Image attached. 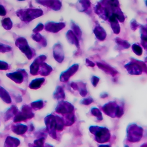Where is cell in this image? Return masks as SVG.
<instances>
[{
    "label": "cell",
    "mask_w": 147,
    "mask_h": 147,
    "mask_svg": "<svg viewBox=\"0 0 147 147\" xmlns=\"http://www.w3.org/2000/svg\"><path fill=\"white\" fill-rule=\"evenodd\" d=\"M18 110L17 109V108L14 106H12L7 111L6 113V119H9V118L12 117L13 116L15 115L16 113H17Z\"/></svg>",
    "instance_id": "7"
},
{
    "label": "cell",
    "mask_w": 147,
    "mask_h": 147,
    "mask_svg": "<svg viewBox=\"0 0 147 147\" xmlns=\"http://www.w3.org/2000/svg\"><path fill=\"white\" fill-rule=\"evenodd\" d=\"M45 122L47 125V130L52 137L55 138V129H56L55 117L52 115L48 116L45 118Z\"/></svg>",
    "instance_id": "1"
},
{
    "label": "cell",
    "mask_w": 147,
    "mask_h": 147,
    "mask_svg": "<svg viewBox=\"0 0 147 147\" xmlns=\"http://www.w3.org/2000/svg\"><path fill=\"white\" fill-rule=\"evenodd\" d=\"M20 142L18 139L8 137L5 142V147H17L20 144Z\"/></svg>",
    "instance_id": "2"
},
{
    "label": "cell",
    "mask_w": 147,
    "mask_h": 147,
    "mask_svg": "<svg viewBox=\"0 0 147 147\" xmlns=\"http://www.w3.org/2000/svg\"><path fill=\"white\" fill-rule=\"evenodd\" d=\"M52 147V146H49V145H48V144H47V146H46V147Z\"/></svg>",
    "instance_id": "11"
},
{
    "label": "cell",
    "mask_w": 147,
    "mask_h": 147,
    "mask_svg": "<svg viewBox=\"0 0 147 147\" xmlns=\"http://www.w3.org/2000/svg\"><path fill=\"white\" fill-rule=\"evenodd\" d=\"M27 130V127L23 125H13L12 131L17 134H22L26 132Z\"/></svg>",
    "instance_id": "4"
},
{
    "label": "cell",
    "mask_w": 147,
    "mask_h": 147,
    "mask_svg": "<svg viewBox=\"0 0 147 147\" xmlns=\"http://www.w3.org/2000/svg\"><path fill=\"white\" fill-rule=\"evenodd\" d=\"M32 107L35 110H39L42 109L43 107V102L41 100L34 102L31 104Z\"/></svg>",
    "instance_id": "8"
},
{
    "label": "cell",
    "mask_w": 147,
    "mask_h": 147,
    "mask_svg": "<svg viewBox=\"0 0 147 147\" xmlns=\"http://www.w3.org/2000/svg\"><path fill=\"white\" fill-rule=\"evenodd\" d=\"M0 97L1 98L7 103L11 102V99L7 92L2 87L0 86Z\"/></svg>",
    "instance_id": "5"
},
{
    "label": "cell",
    "mask_w": 147,
    "mask_h": 147,
    "mask_svg": "<svg viewBox=\"0 0 147 147\" xmlns=\"http://www.w3.org/2000/svg\"><path fill=\"white\" fill-rule=\"evenodd\" d=\"M44 80L43 79H38L35 80H33L30 84V88L36 89L40 88L42 83L44 82Z\"/></svg>",
    "instance_id": "6"
},
{
    "label": "cell",
    "mask_w": 147,
    "mask_h": 147,
    "mask_svg": "<svg viewBox=\"0 0 147 147\" xmlns=\"http://www.w3.org/2000/svg\"><path fill=\"white\" fill-rule=\"evenodd\" d=\"M12 79H14L15 81H16L17 82H21L23 80V78L21 74H20L15 73L12 74Z\"/></svg>",
    "instance_id": "9"
},
{
    "label": "cell",
    "mask_w": 147,
    "mask_h": 147,
    "mask_svg": "<svg viewBox=\"0 0 147 147\" xmlns=\"http://www.w3.org/2000/svg\"><path fill=\"white\" fill-rule=\"evenodd\" d=\"M62 89H58L56 91V92L54 94V97L55 98H58V99H59V98L62 97V95H64V93L62 92Z\"/></svg>",
    "instance_id": "10"
},
{
    "label": "cell",
    "mask_w": 147,
    "mask_h": 147,
    "mask_svg": "<svg viewBox=\"0 0 147 147\" xmlns=\"http://www.w3.org/2000/svg\"><path fill=\"white\" fill-rule=\"evenodd\" d=\"M71 108L67 102H60L57 107L56 111L59 113H65L67 112V111H71Z\"/></svg>",
    "instance_id": "3"
}]
</instances>
